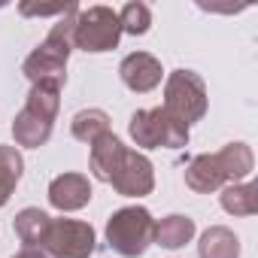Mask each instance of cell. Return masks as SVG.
Instances as JSON below:
<instances>
[{
  "label": "cell",
  "mask_w": 258,
  "mask_h": 258,
  "mask_svg": "<svg viewBox=\"0 0 258 258\" xmlns=\"http://www.w3.org/2000/svg\"><path fill=\"white\" fill-rule=\"evenodd\" d=\"M109 185L121 198H146L155 188V167L143 152L127 149L124 158H121V167H118V173L112 176Z\"/></svg>",
  "instance_id": "9"
},
{
  "label": "cell",
  "mask_w": 258,
  "mask_h": 258,
  "mask_svg": "<svg viewBox=\"0 0 258 258\" xmlns=\"http://www.w3.org/2000/svg\"><path fill=\"white\" fill-rule=\"evenodd\" d=\"M25 173V158L16 146H0V207L10 201Z\"/></svg>",
  "instance_id": "18"
},
{
  "label": "cell",
  "mask_w": 258,
  "mask_h": 258,
  "mask_svg": "<svg viewBox=\"0 0 258 258\" xmlns=\"http://www.w3.org/2000/svg\"><path fill=\"white\" fill-rule=\"evenodd\" d=\"M118 76H121V82L131 91L146 94V91H152V88L161 85L164 70H161V61L155 55H149V52H131L118 64Z\"/></svg>",
  "instance_id": "10"
},
{
  "label": "cell",
  "mask_w": 258,
  "mask_h": 258,
  "mask_svg": "<svg viewBox=\"0 0 258 258\" xmlns=\"http://www.w3.org/2000/svg\"><path fill=\"white\" fill-rule=\"evenodd\" d=\"M49 258H91L97 249V234L79 219H52L40 246Z\"/></svg>",
  "instance_id": "8"
},
{
  "label": "cell",
  "mask_w": 258,
  "mask_h": 258,
  "mask_svg": "<svg viewBox=\"0 0 258 258\" xmlns=\"http://www.w3.org/2000/svg\"><path fill=\"white\" fill-rule=\"evenodd\" d=\"M109 131V115L103 109H79L73 118H70V134L79 140V143H94L97 137H103Z\"/></svg>",
  "instance_id": "17"
},
{
  "label": "cell",
  "mask_w": 258,
  "mask_h": 258,
  "mask_svg": "<svg viewBox=\"0 0 258 258\" xmlns=\"http://www.w3.org/2000/svg\"><path fill=\"white\" fill-rule=\"evenodd\" d=\"M76 4H31V0H25V4H19V13L22 16H67Z\"/></svg>",
  "instance_id": "20"
},
{
  "label": "cell",
  "mask_w": 258,
  "mask_h": 258,
  "mask_svg": "<svg viewBox=\"0 0 258 258\" xmlns=\"http://www.w3.org/2000/svg\"><path fill=\"white\" fill-rule=\"evenodd\" d=\"M255 161L246 143H228L213 155H195L185 167V185L198 195L219 191L231 182H243L252 173Z\"/></svg>",
  "instance_id": "2"
},
{
  "label": "cell",
  "mask_w": 258,
  "mask_h": 258,
  "mask_svg": "<svg viewBox=\"0 0 258 258\" xmlns=\"http://www.w3.org/2000/svg\"><path fill=\"white\" fill-rule=\"evenodd\" d=\"M13 258H49V255H46L40 246H25V249H22L19 255H13Z\"/></svg>",
  "instance_id": "21"
},
{
  "label": "cell",
  "mask_w": 258,
  "mask_h": 258,
  "mask_svg": "<svg viewBox=\"0 0 258 258\" xmlns=\"http://www.w3.org/2000/svg\"><path fill=\"white\" fill-rule=\"evenodd\" d=\"M118 25H121V34H134V37H143L149 28H152V13L146 4L134 0V4H124L121 13H118Z\"/></svg>",
  "instance_id": "19"
},
{
  "label": "cell",
  "mask_w": 258,
  "mask_h": 258,
  "mask_svg": "<svg viewBox=\"0 0 258 258\" xmlns=\"http://www.w3.org/2000/svg\"><path fill=\"white\" fill-rule=\"evenodd\" d=\"M91 201V182L82 173H61L49 182V204L58 213H76L88 207Z\"/></svg>",
  "instance_id": "11"
},
{
  "label": "cell",
  "mask_w": 258,
  "mask_h": 258,
  "mask_svg": "<svg viewBox=\"0 0 258 258\" xmlns=\"http://www.w3.org/2000/svg\"><path fill=\"white\" fill-rule=\"evenodd\" d=\"M124 152H127V146L112 131H106L103 137H97L91 143V152H88V170H91V176L97 182H112V176L121 167Z\"/></svg>",
  "instance_id": "12"
},
{
  "label": "cell",
  "mask_w": 258,
  "mask_h": 258,
  "mask_svg": "<svg viewBox=\"0 0 258 258\" xmlns=\"http://www.w3.org/2000/svg\"><path fill=\"white\" fill-rule=\"evenodd\" d=\"M79 7H73L67 16H61L49 37L25 58L22 73L31 79V85H49V88H64L67 85V58L73 52V25H76Z\"/></svg>",
  "instance_id": "1"
},
{
  "label": "cell",
  "mask_w": 258,
  "mask_h": 258,
  "mask_svg": "<svg viewBox=\"0 0 258 258\" xmlns=\"http://www.w3.org/2000/svg\"><path fill=\"white\" fill-rule=\"evenodd\" d=\"M121 40V25H118V13L109 7H88L76 13V25H73V49L100 55V52H112Z\"/></svg>",
  "instance_id": "7"
},
{
  "label": "cell",
  "mask_w": 258,
  "mask_h": 258,
  "mask_svg": "<svg viewBox=\"0 0 258 258\" xmlns=\"http://www.w3.org/2000/svg\"><path fill=\"white\" fill-rule=\"evenodd\" d=\"M61 106V91L49 88V85H31L25 106L16 112L13 121V137L19 146L25 149H40L49 143L52 127H55V115Z\"/></svg>",
  "instance_id": "3"
},
{
  "label": "cell",
  "mask_w": 258,
  "mask_h": 258,
  "mask_svg": "<svg viewBox=\"0 0 258 258\" xmlns=\"http://www.w3.org/2000/svg\"><path fill=\"white\" fill-rule=\"evenodd\" d=\"M167 115H173L179 124L191 127L207 112V85L195 70H173L164 82V106Z\"/></svg>",
  "instance_id": "6"
},
{
  "label": "cell",
  "mask_w": 258,
  "mask_h": 258,
  "mask_svg": "<svg viewBox=\"0 0 258 258\" xmlns=\"http://www.w3.org/2000/svg\"><path fill=\"white\" fill-rule=\"evenodd\" d=\"M219 204L231 216H255L258 213V188L252 182H231L222 188Z\"/></svg>",
  "instance_id": "15"
},
{
  "label": "cell",
  "mask_w": 258,
  "mask_h": 258,
  "mask_svg": "<svg viewBox=\"0 0 258 258\" xmlns=\"http://www.w3.org/2000/svg\"><path fill=\"white\" fill-rule=\"evenodd\" d=\"M49 222H52V216L43 213L40 207H25V210L16 216L13 228H16V234H19V240H22L25 246H43V237H46V231H49Z\"/></svg>",
  "instance_id": "16"
},
{
  "label": "cell",
  "mask_w": 258,
  "mask_h": 258,
  "mask_svg": "<svg viewBox=\"0 0 258 258\" xmlns=\"http://www.w3.org/2000/svg\"><path fill=\"white\" fill-rule=\"evenodd\" d=\"M198 258H240V237L225 225H213L201 234Z\"/></svg>",
  "instance_id": "13"
},
{
  "label": "cell",
  "mask_w": 258,
  "mask_h": 258,
  "mask_svg": "<svg viewBox=\"0 0 258 258\" xmlns=\"http://www.w3.org/2000/svg\"><path fill=\"white\" fill-rule=\"evenodd\" d=\"M191 237H195V219L182 213H173L155 222V243L164 249H182L185 243H191Z\"/></svg>",
  "instance_id": "14"
},
{
  "label": "cell",
  "mask_w": 258,
  "mask_h": 258,
  "mask_svg": "<svg viewBox=\"0 0 258 258\" xmlns=\"http://www.w3.org/2000/svg\"><path fill=\"white\" fill-rule=\"evenodd\" d=\"M127 134L140 149H182L188 143V127L167 115L161 106L137 109L127 121Z\"/></svg>",
  "instance_id": "5"
},
{
  "label": "cell",
  "mask_w": 258,
  "mask_h": 258,
  "mask_svg": "<svg viewBox=\"0 0 258 258\" xmlns=\"http://www.w3.org/2000/svg\"><path fill=\"white\" fill-rule=\"evenodd\" d=\"M106 243L121 258H140L155 243V219L146 207H121L106 219Z\"/></svg>",
  "instance_id": "4"
}]
</instances>
